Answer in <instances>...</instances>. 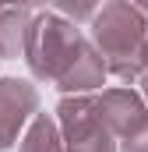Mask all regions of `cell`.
Here are the masks:
<instances>
[{
    "mask_svg": "<svg viewBox=\"0 0 148 152\" xmlns=\"http://www.w3.org/2000/svg\"><path fill=\"white\" fill-rule=\"evenodd\" d=\"M120 145H123V152H148V120L131 134V138H123Z\"/></svg>",
    "mask_w": 148,
    "mask_h": 152,
    "instance_id": "9c48e42d",
    "label": "cell"
},
{
    "mask_svg": "<svg viewBox=\"0 0 148 152\" xmlns=\"http://www.w3.org/2000/svg\"><path fill=\"white\" fill-rule=\"evenodd\" d=\"M0 11H4V4H0Z\"/></svg>",
    "mask_w": 148,
    "mask_h": 152,
    "instance_id": "7c38bea8",
    "label": "cell"
},
{
    "mask_svg": "<svg viewBox=\"0 0 148 152\" xmlns=\"http://www.w3.org/2000/svg\"><path fill=\"white\" fill-rule=\"evenodd\" d=\"M39 117V92L21 78H0V149H14L18 134Z\"/></svg>",
    "mask_w": 148,
    "mask_h": 152,
    "instance_id": "277c9868",
    "label": "cell"
},
{
    "mask_svg": "<svg viewBox=\"0 0 148 152\" xmlns=\"http://www.w3.org/2000/svg\"><path fill=\"white\" fill-rule=\"evenodd\" d=\"M141 92H145V99H148V71H145V78H141Z\"/></svg>",
    "mask_w": 148,
    "mask_h": 152,
    "instance_id": "30bf717a",
    "label": "cell"
},
{
    "mask_svg": "<svg viewBox=\"0 0 148 152\" xmlns=\"http://www.w3.org/2000/svg\"><path fill=\"white\" fill-rule=\"evenodd\" d=\"M99 117L106 120V127L113 131V138H131L141 124L148 120V110H145V99L134 92V88H106L99 99Z\"/></svg>",
    "mask_w": 148,
    "mask_h": 152,
    "instance_id": "5b68a950",
    "label": "cell"
},
{
    "mask_svg": "<svg viewBox=\"0 0 148 152\" xmlns=\"http://www.w3.org/2000/svg\"><path fill=\"white\" fill-rule=\"evenodd\" d=\"M36 11L32 7H4L0 11V57H25Z\"/></svg>",
    "mask_w": 148,
    "mask_h": 152,
    "instance_id": "52a82bcc",
    "label": "cell"
},
{
    "mask_svg": "<svg viewBox=\"0 0 148 152\" xmlns=\"http://www.w3.org/2000/svg\"><path fill=\"white\" fill-rule=\"evenodd\" d=\"M134 7H138V11H141V14L148 18V4H134Z\"/></svg>",
    "mask_w": 148,
    "mask_h": 152,
    "instance_id": "8fae6325",
    "label": "cell"
},
{
    "mask_svg": "<svg viewBox=\"0 0 148 152\" xmlns=\"http://www.w3.org/2000/svg\"><path fill=\"white\" fill-rule=\"evenodd\" d=\"M106 75H110V71H106V60L99 57V50H95L92 42H85V50L78 53V60L64 71V78L57 81V88H60L64 96H85V92L99 88V85L106 81Z\"/></svg>",
    "mask_w": 148,
    "mask_h": 152,
    "instance_id": "8992f818",
    "label": "cell"
},
{
    "mask_svg": "<svg viewBox=\"0 0 148 152\" xmlns=\"http://www.w3.org/2000/svg\"><path fill=\"white\" fill-rule=\"evenodd\" d=\"M57 124L67 152H116L113 131L99 117L95 99L88 96H64L57 106Z\"/></svg>",
    "mask_w": 148,
    "mask_h": 152,
    "instance_id": "3957f363",
    "label": "cell"
},
{
    "mask_svg": "<svg viewBox=\"0 0 148 152\" xmlns=\"http://www.w3.org/2000/svg\"><path fill=\"white\" fill-rule=\"evenodd\" d=\"M92 46L120 81L145 78L148 71V18L127 0H110L92 18Z\"/></svg>",
    "mask_w": 148,
    "mask_h": 152,
    "instance_id": "6da1fadb",
    "label": "cell"
},
{
    "mask_svg": "<svg viewBox=\"0 0 148 152\" xmlns=\"http://www.w3.org/2000/svg\"><path fill=\"white\" fill-rule=\"evenodd\" d=\"M88 39L81 36V28L71 18H64L60 11H36L28 46H25V60L28 71L42 81H60L64 71L78 60V53L85 50Z\"/></svg>",
    "mask_w": 148,
    "mask_h": 152,
    "instance_id": "7a4b0ae2",
    "label": "cell"
},
{
    "mask_svg": "<svg viewBox=\"0 0 148 152\" xmlns=\"http://www.w3.org/2000/svg\"><path fill=\"white\" fill-rule=\"evenodd\" d=\"M18 152H67V149H64L60 124H57L49 113H39L36 120L28 124V131L21 134Z\"/></svg>",
    "mask_w": 148,
    "mask_h": 152,
    "instance_id": "ba28073f",
    "label": "cell"
}]
</instances>
